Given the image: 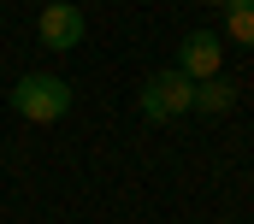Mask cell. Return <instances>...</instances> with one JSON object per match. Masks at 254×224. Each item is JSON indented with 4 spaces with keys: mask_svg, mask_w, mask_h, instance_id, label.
<instances>
[{
    "mask_svg": "<svg viewBox=\"0 0 254 224\" xmlns=\"http://www.w3.org/2000/svg\"><path fill=\"white\" fill-rule=\"evenodd\" d=\"M136 107H142V118H148V124H172V118H184V112L195 107V83L178 71V65H172V71H154V77L142 83Z\"/></svg>",
    "mask_w": 254,
    "mask_h": 224,
    "instance_id": "obj_2",
    "label": "cell"
},
{
    "mask_svg": "<svg viewBox=\"0 0 254 224\" xmlns=\"http://www.w3.org/2000/svg\"><path fill=\"white\" fill-rule=\"evenodd\" d=\"M225 36L237 48H254V0H225Z\"/></svg>",
    "mask_w": 254,
    "mask_h": 224,
    "instance_id": "obj_5",
    "label": "cell"
},
{
    "mask_svg": "<svg viewBox=\"0 0 254 224\" xmlns=\"http://www.w3.org/2000/svg\"><path fill=\"white\" fill-rule=\"evenodd\" d=\"M36 30H42V42H48L54 54H71V48L89 36L83 12H77L71 0H48V6H42V18H36Z\"/></svg>",
    "mask_w": 254,
    "mask_h": 224,
    "instance_id": "obj_3",
    "label": "cell"
},
{
    "mask_svg": "<svg viewBox=\"0 0 254 224\" xmlns=\"http://www.w3.org/2000/svg\"><path fill=\"white\" fill-rule=\"evenodd\" d=\"M231 101H237V89H231V83H213V77H207V83H195V107H201V112H231Z\"/></svg>",
    "mask_w": 254,
    "mask_h": 224,
    "instance_id": "obj_6",
    "label": "cell"
},
{
    "mask_svg": "<svg viewBox=\"0 0 254 224\" xmlns=\"http://www.w3.org/2000/svg\"><path fill=\"white\" fill-rule=\"evenodd\" d=\"M12 107L30 124H54V118L71 112V83L65 77H48V71H30V77L12 83Z\"/></svg>",
    "mask_w": 254,
    "mask_h": 224,
    "instance_id": "obj_1",
    "label": "cell"
},
{
    "mask_svg": "<svg viewBox=\"0 0 254 224\" xmlns=\"http://www.w3.org/2000/svg\"><path fill=\"white\" fill-rule=\"evenodd\" d=\"M207 6H225V0H207Z\"/></svg>",
    "mask_w": 254,
    "mask_h": 224,
    "instance_id": "obj_7",
    "label": "cell"
},
{
    "mask_svg": "<svg viewBox=\"0 0 254 224\" xmlns=\"http://www.w3.org/2000/svg\"><path fill=\"white\" fill-rule=\"evenodd\" d=\"M219 65H225V42L207 36V30H190L184 48H178V71L190 83H207V77H219Z\"/></svg>",
    "mask_w": 254,
    "mask_h": 224,
    "instance_id": "obj_4",
    "label": "cell"
}]
</instances>
